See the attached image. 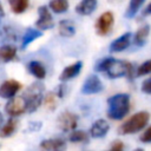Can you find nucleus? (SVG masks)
<instances>
[{
  "label": "nucleus",
  "mask_w": 151,
  "mask_h": 151,
  "mask_svg": "<svg viewBox=\"0 0 151 151\" xmlns=\"http://www.w3.org/2000/svg\"><path fill=\"white\" fill-rule=\"evenodd\" d=\"M143 14H144V15H150V14H151V2L145 7V9H144Z\"/></svg>",
  "instance_id": "nucleus-32"
},
{
  "label": "nucleus",
  "mask_w": 151,
  "mask_h": 151,
  "mask_svg": "<svg viewBox=\"0 0 151 151\" xmlns=\"http://www.w3.org/2000/svg\"><path fill=\"white\" fill-rule=\"evenodd\" d=\"M2 123H4V117H2V113L0 112V126H1Z\"/></svg>",
  "instance_id": "nucleus-34"
},
{
  "label": "nucleus",
  "mask_w": 151,
  "mask_h": 151,
  "mask_svg": "<svg viewBox=\"0 0 151 151\" xmlns=\"http://www.w3.org/2000/svg\"><path fill=\"white\" fill-rule=\"evenodd\" d=\"M140 140L143 143H151V126H149L143 132V134L140 136Z\"/></svg>",
  "instance_id": "nucleus-29"
},
{
  "label": "nucleus",
  "mask_w": 151,
  "mask_h": 151,
  "mask_svg": "<svg viewBox=\"0 0 151 151\" xmlns=\"http://www.w3.org/2000/svg\"><path fill=\"white\" fill-rule=\"evenodd\" d=\"M5 111L11 116V117H17L20 116L26 111V100L24 97H12L9 98L8 103L5 106Z\"/></svg>",
  "instance_id": "nucleus-5"
},
{
  "label": "nucleus",
  "mask_w": 151,
  "mask_h": 151,
  "mask_svg": "<svg viewBox=\"0 0 151 151\" xmlns=\"http://www.w3.org/2000/svg\"><path fill=\"white\" fill-rule=\"evenodd\" d=\"M42 91H44V87L39 83L32 84L26 90V92L24 94V98L26 100V111L27 112H33L41 105Z\"/></svg>",
  "instance_id": "nucleus-3"
},
{
  "label": "nucleus",
  "mask_w": 151,
  "mask_h": 151,
  "mask_svg": "<svg viewBox=\"0 0 151 151\" xmlns=\"http://www.w3.org/2000/svg\"><path fill=\"white\" fill-rule=\"evenodd\" d=\"M40 146L45 150L48 151H59V150H65L66 144L63 139L54 138V139H45L40 143Z\"/></svg>",
  "instance_id": "nucleus-15"
},
{
  "label": "nucleus",
  "mask_w": 151,
  "mask_h": 151,
  "mask_svg": "<svg viewBox=\"0 0 151 151\" xmlns=\"http://www.w3.org/2000/svg\"><path fill=\"white\" fill-rule=\"evenodd\" d=\"M142 91L144 93H151V77L143 81V84H142Z\"/></svg>",
  "instance_id": "nucleus-30"
},
{
  "label": "nucleus",
  "mask_w": 151,
  "mask_h": 151,
  "mask_svg": "<svg viewBox=\"0 0 151 151\" xmlns=\"http://www.w3.org/2000/svg\"><path fill=\"white\" fill-rule=\"evenodd\" d=\"M45 105H46L48 109H51V110L55 107V97H54V93H48V94L46 96Z\"/></svg>",
  "instance_id": "nucleus-28"
},
{
  "label": "nucleus",
  "mask_w": 151,
  "mask_h": 151,
  "mask_svg": "<svg viewBox=\"0 0 151 151\" xmlns=\"http://www.w3.org/2000/svg\"><path fill=\"white\" fill-rule=\"evenodd\" d=\"M107 117L113 120L123 119L130 110V97L126 93H118L107 99Z\"/></svg>",
  "instance_id": "nucleus-1"
},
{
  "label": "nucleus",
  "mask_w": 151,
  "mask_h": 151,
  "mask_svg": "<svg viewBox=\"0 0 151 151\" xmlns=\"http://www.w3.org/2000/svg\"><path fill=\"white\" fill-rule=\"evenodd\" d=\"M39 19L35 22V27L41 29V31H46L53 27V18L52 14L48 9L47 6H40L39 9Z\"/></svg>",
  "instance_id": "nucleus-8"
},
{
  "label": "nucleus",
  "mask_w": 151,
  "mask_h": 151,
  "mask_svg": "<svg viewBox=\"0 0 151 151\" xmlns=\"http://www.w3.org/2000/svg\"><path fill=\"white\" fill-rule=\"evenodd\" d=\"M17 55V47L13 45H2L0 47V63L12 61Z\"/></svg>",
  "instance_id": "nucleus-16"
},
{
  "label": "nucleus",
  "mask_w": 151,
  "mask_h": 151,
  "mask_svg": "<svg viewBox=\"0 0 151 151\" xmlns=\"http://www.w3.org/2000/svg\"><path fill=\"white\" fill-rule=\"evenodd\" d=\"M112 60H113V58H111V57H107V58L101 59V60L96 65L94 70L98 71V72H106V70L109 68V66H110V64L112 63Z\"/></svg>",
  "instance_id": "nucleus-27"
},
{
  "label": "nucleus",
  "mask_w": 151,
  "mask_h": 151,
  "mask_svg": "<svg viewBox=\"0 0 151 151\" xmlns=\"http://www.w3.org/2000/svg\"><path fill=\"white\" fill-rule=\"evenodd\" d=\"M106 72L110 78H120L124 76L132 77V65L127 61L113 59Z\"/></svg>",
  "instance_id": "nucleus-4"
},
{
  "label": "nucleus",
  "mask_w": 151,
  "mask_h": 151,
  "mask_svg": "<svg viewBox=\"0 0 151 151\" xmlns=\"http://www.w3.org/2000/svg\"><path fill=\"white\" fill-rule=\"evenodd\" d=\"M77 124H78V117L72 112L65 111L58 117V126L64 132L74 130L77 127Z\"/></svg>",
  "instance_id": "nucleus-7"
},
{
  "label": "nucleus",
  "mask_w": 151,
  "mask_h": 151,
  "mask_svg": "<svg viewBox=\"0 0 151 151\" xmlns=\"http://www.w3.org/2000/svg\"><path fill=\"white\" fill-rule=\"evenodd\" d=\"M150 120V113L146 111H140L132 117H130L126 122H124L120 127L118 129V132L120 134H127V133H136L140 130H143L146 124Z\"/></svg>",
  "instance_id": "nucleus-2"
},
{
  "label": "nucleus",
  "mask_w": 151,
  "mask_h": 151,
  "mask_svg": "<svg viewBox=\"0 0 151 151\" xmlns=\"http://www.w3.org/2000/svg\"><path fill=\"white\" fill-rule=\"evenodd\" d=\"M17 129H18V120L12 117L1 127V130H0V137H2V138L9 137V136H12L17 131Z\"/></svg>",
  "instance_id": "nucleus-18"
},
{
  "label": "nucleus",
  "mask_w": 151,
  "mask_h": 151,
  "mask_svg": "<svg viewBox=\"0 0 151 151\" xmlns=\"http://www.w3.org/2000/svg\"><path fill=\"white\" fill-rule=\"evenodd\" d=\"M20 88H21V84L18 80L8 79L0 85V97L9 99V98L14 97Z\"/></svg>",
  "instance_id": "nucleus-10"
},
{
  "label": "nucleus",
  "mask_w": 151,
  "mask_h": 151,
  "mask_svg": "<svg viewBox=\"0 0 151 151\" xmlns=\"http://www.w3.org/2000/svg\"><path fill=\"white\" fill-rule=\"evenodd\" d=\"M42 35V31L39 29V28H27L26 32L24 33V37H22V48H26L32 41H34L35 39L40 38Z\"/></svg>",
  "instance_id": "nucleus-17"
},
{
  "label": "nucleus",
  "mask_w": 151,
  "mask_h": 151,
  "mask_svg": "<svg viewBox=\"0 0 151 151\" xmlns=\"http://www.w3.org/2000/svg\"><path fill=\"white\" fill-rule=\"evenodd\" d=\"M145 0H130V5L126 9V13H125V17L127 18H133L137 12L139 11V8L143 6Z\"/></svg>",
  "instance_id": "nucleus-24"
},
{
  "label": "nucleus",
  "mask_w": 151,
  "mask_h": 151,
  "mask_svg": "<svg viewBox=\"0 0 151 151\" xmlns=\"http://www.w3.org/2000/svg\"><path fill=\"white\" fill-rule=\"evenodd\" d=\"M8 2L12 12L15 14H20V13H24L28 7L29 0H8Z\"/></svg>",
  "instance_id": "nucleus-22"
},
{
  "label": "nucleus",
  "mask_w": 151,
  "mask_h": 151,
  "mask_svg": "<svg viewBox=\"0 0 151 151\" xmlns=\"http://www.w3.org/2000/svg\"><path fill=\"white\" fill-rule=\"evenodd\" d=\"M101 90H103L101 80L97 76L92 74L86 78V80L81 87V93L83 94H94V93H99Z\"/></svg>",
  "instance_id": "nucleus-9"
},
{
  "label": "nucleus",
  "mask_w": 151,
  "mask_h": 151,
  "mask_svg": "<svg viewBox=\"0 0 151 151\" xmlns=\"http://www.w3.org/2000/svg\"><path fill=\"white\" fill-rule=\"evenodd\" d=\"M149 33H150V26L149 25H143L134 34V44L137 46H143L145 42H146V39L149 37Z\"/></svg>",
  "instance_id": "nucleus-20"
},
{
  "label": "nucleus",
  "mask_w": 151,
  "mask_h": 151,
  "mask_svg": "<svg viewBox=\"0 0 151 151\" xmlns=\"http://www.w3.org/2000/svg\"><path fill=\"white\" fill-rule=\"evenodd\" d=\"M131 38H132V34L130 32L127 33H124L123 35H120L118 39L113 40L110 45V51L111 52H122L124 51L125 48L129 47L130 42H131Z\"/></svg>",
  "instance_id": "nucleus-12"
},
{
  "label": "nucleus",
  "mask_w": 151,
  "mask_h": 151,
  "mask_svg": "<svg viewBox=\"0 0 151 151\" xmlns=\"http://www.w3.org/2000/svg\"><path fill=\"white\" fill-rule=\"evenodd\" d=\"M123 149H124V144L120 140H114L111 145V150H113V151H120Z\"/></svg>",
  "instance_id": "nucleus-31"
},
{
  "label": "nucleus",
  "mask_w": 151,
  "mask_h": 151,
  "mask_svg": "<svg viewBox=\"0 0 151 151\" xmlns=\"http://www.w3.org/2000/svg\"><path fill=\"white\" fill-rule=\"evenodd\" d=\"M59 33L63 37L70 38V37H73L74 35L76 28H74L73 24H71V21H68V20H61L59 22Z\"/></svg>",
  "instance_id": "nucleus-21"
},
{
  "label": "nucleus",
  "mask_w": 151,
  "mask_h": 151,
  "mask_svg": "<svg viewBox=\"0 0 151 151\" xmlns=\"http://www.w3.org/2000/svg\"><path fill=\"white\" fill-rule=\"evenodd\" d=\"M5 15V12H4V8H2V6H1V2H0V18H2Z\"/></svg>",
  "instance_id": "nucleus-33"
},
{
  "label": "nucleus",
  "mask_w": 151,
  "mask_h": 151,
  "mask_svg": "<svg viewBox=\"0 0 151 151\" xmlns=\"http://www.w3.org/2000/svg\"><path fill=\"white\" fill-rule=\"evenodd\" d=\"M96 7L97 0H81L76 7V12L80 15H90L94 12Z\"/></svg>",
  "instance_id": "nucleus-14"
},
{
  "label": "nucleus",
  "mask_w": 151,
  "mask_h": 151,
  "mask_svg": "<svg viewBox=\"0 0 151 151\" xmlns=\"http://www.w3.org/2000/svg\"><path fill=\"white\" fill-rule=\"evenodd\" d=\"M50 8L54 13H65L68 9V0H51Z\"/></svg>",
  "instance_id": "nucleus-23"
},
{
  "label": "nucleus",
  "mask_w": 151,
  "mask_h": 151,
  "mask_svg": "<svg viewBox=\"0 0 151 151\" xmlns=\"http://www.w3.org/2000/svg\"><path fill=\"white\" fill-rule=\"evenodd\" d=\"M113 22H114V18H113V14L112 12H105L103 13L97 22H96V32L97 34L99 35H106L110 33L112 26H113Z\"/></svg>",
  "instance_id": "nucleus-6"
},
{
  "label": "nucleus",
  "mask_w": 151,
  "mask_h": 151,
  "mask_svg": "<svg viewBox=\"0 0 151 151\" xmlns=\"http://www.w3.org/2000/svg\"><path fill=\"white\" fill-rule=\"evenodd\" d=\"M70 140L73 143H86L88 140V133L80 130V131H73L70 134Z\"/></svg>",
  "instance_id": "nucleus-25"
},
{
  "label": "nucleus",
  "mask_w": 151,
  "mask_h": 151,
  "mask_svg": "<svg viewBox=\"0 0 151 151\" xmlns=\"http://www.w3.org/2000/svg\"><path fill=\"white\" fill-rule=\"evenodd\" d=\"M81 68H83V63L81 61H76L74 64L66 66L64 68V71L61 72L60 77H59V80L60 81H67L72 78H76L80 73Z\"/></svg>",
  "instance_id": "nucleus-11"
},
{
  "label": "nucleus",
  "mask_w": 151,
  "mask_h": 151,
  "mask_svg": "<svg viewBox=\"0 0 151 151\" xmlns=\"http://www.w3.org/2000/svg\"><path fill=\"white\" fill-rule=\"evenodd\" d=\"M109 127H110L109 123L105 119H98L92 124L91 130H90V134L93 138H101L107 133Z\"/></svg>",
  "instance_id": "nucleus-13"
},
{
  "label": "nucleus",
  "mask_w": 151,
  "mask_h": 151,
  "mask_svg": "<svg viewBox=\"0 0 151 151\" xmlns=\"http://www.w3.org/2000/svg\"><path fill=\"white\" fill-rule=\"evenodd\" d=\"M28 70L29 72L38 79H44L46 77V70H45V66L40 63V61H31L28 64Z\"/></svg>",
  "instance_id": "nucleus-19"
},
{
  "label": "nucleus",
  "mask_w": 151,
  "mask_h": 151,
  "mask_svg": "<svg viewBox=\"0 0 151 151\" xmlns=\"http://www.w3.org/2000/svg\"><path fill=\"white\" fill-rule=\"evenodd\" d=\"M149 73H151V60H147V61L143 63L142 65H139L138 68H137L136 76L142 77V76H145V74H149Z\"/></svg>",
  "instance_id": "nucleus-26"
}]
</instances>
